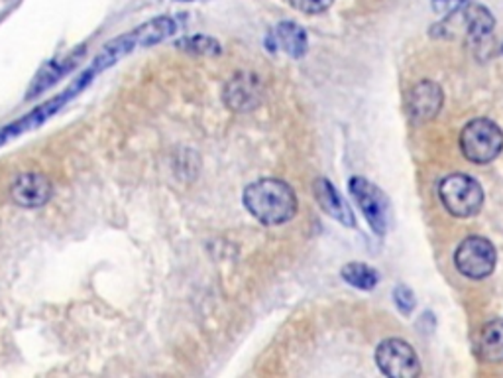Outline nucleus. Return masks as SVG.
Instances as JSON below:
<instances>
[{"instance_id": "f03ea898", "label": "nucleus", "mask_w": 503, "mask_h": 378, "mask_svg": "<svg viewBox=\"0 0 503 378\" xmlns=\"http://www.w3.org/2000/svg\"><path fill=\"white\" fill-rule=\"evenodd\" d=\"M178 30L179 20L173 16H158L154 20L144 22V24H140L138 28L122 34V36L114 38L104 45L95 60L91 62L89 72L97 77L99 73L111 70L114 63L124 60L126 55H131L140 48H151V45L171 38L173 34H178Z\"/></svg>"}, {"instance_id": "aec40b11", "label": "nucleus", "mask_w": 503, "mask_h": 378, "mask_svg": "<svg viewBox=\"0 0 503 378\" xmlns=\"http://www.w3.org/2000/svg\"><path fill=\"white\" fill-rule=\"evenodd\" d=\"M395 304L400 305V309L403 314H409L413 309L415 305V300H413V294L409 292L405 286H400V288L395 290Z\"/></svg>"}, {"instance_id": "f257e3e1", "label": "nucleus", "mask_w": 503, "mask_h": 378, "mask_svg": "<svg viewBox=\"0 0 503 378\" xmlns=\"http://www.w3.org/2000/svg\"><path fill=\"white\" fill-rule=\"evenodd\" d=\"M242 203L256 221L266 227H277L291 221L297 213V196L294 188L277 178H262L246 186Z\"/></svg>"}, {"instance_id": "1a4fd4ad", "label": "nucleus", "mask_w": 503, "mask_h": 378, "mask_svg": "<svg viewBox=\"0 0 503 378\" xmlns=\"http://www.w3.org/2000/svg\"><path fill=\"white\" fill-rule=\"evenodd\" d=\"M53 196V186L50 178L42 174V171H26L20 174L13 186H10V199H13L18 208L24 209H38L44 208Z\"/></svg>"}, {"instance_id": "f3484780", "label": "nucleus", "mask_w": 503, "mask_h": 378, "mask_svg": "<svg viewBox=\"0 0 503 378\" xmlns=\"http://www.w3.org/2000/svg\"><path fill=\"white\" fill-rule=\"evenodd\" d=\"M256 89L252 87V83L248 79H234V82L227 87V105H230L232 109L242 111V109H250L252 99H256Z\"/></svg>"}, {"instance_id": "423d86ee", "label": "nucleus", "mask_w": 503, "mask_h": 378, "mask_svg": "<svg viewBox=\"0 0 503 378\" xmlns=\"http://www.w3.org/2000/svg\"><path fill=\"white\" fill-rule=\"evenodd\" d=\"M378 369L392 378H415L421 374V364L413 347L403 339H385L376 349Z\"/></svg>"}, {"instance_id": "9b49d317", "label": "nucleus", "mask_w": 503, "mask_h": 378, "mask_svg": "<svg viewBox=\"0 0 503 378\" xmlns=\"http://www.w3.org/2000/svg\"><path fill=\"white\" fill-rule=\"evenodd\" d=\"M313 196L317 199V203L321 205V209L324 213H329L333 219H336L338 223L354 227V215L350 211V208L346 205V201L343 199L341 193L336 191V188L329 179L319 178L314 179L313 183Z\"/></svg>"}, {"instance_id": "4468645a", "label": "nucleus", "mask_w": 503, "mask_h": 378, "mask_svg": "<svg viewBox=\"0 0 503 378\" xmlns=\"http://www.w3.org/2000/svg\"><path fill=\"white\" fill-rule=\"evenodd\" d=\"M272 36L276 48L291 57H301L307 52V34L295 22H282Z\"/></svg>"}, {"instance_id": "dca6fc26", "label": "nucleus", "mask_w": 503, "mask_h": 378, "mask_svg": "<svg viewBox=\"0 0 503 378\" xmlns=\"http://www.w3.org/2000/svg\"><path fill=\"white\" fill-rule=\"evenodd\" d=\"M343 278L358 290H372L378 284V272L362 262H350L343 268Z\"/></svg>"}, {"instance_id": "a211bd4d", "label": "nucleus", "mask_w": 503, "mask_h": 378, "mask_svg": "<svg viewBox=\"0 0 503 378\" xmlns=\"http://www.w3.org/2000/svg\"><path fill=\"white\" fill-rule=\"evenodd\" d=\"M175 48L189 52V53H197V55H218L222 52L218 40L210 38V36H203V34L181 38L178 44H175Z\"/></svg>"}, {"instance_id": "412c9836", "label": "nucleus", "mask_w": 503, "mask_h": 378, "mask_svg": "<svg viewBox=\"0 0 503 378\" xmlns=\"http://www.w3.org/2000/svg\"><path fill=\"white\" fill-rule=\"evenodd\" d=\"M466 0H432L437 13H454V10H460Z\"/></svg>"}, {"instance_id": "2eb2a0df", "label": "nucleus", "mask_w": 503, "mask_h": 378, "mask_svg": "<svg viewBox=\"0 0 503 378\" xmlns=\"http://www.w3.org/2000/svg\"><path fill=\"white\" fill-rule=\"evenodd\" d=\"M464 16L468 26V38L476 45L486 44L491 38V30H494V18H491V15L484 6H470L464 13Z\"/></svg>"}, {"instance_id": "6ab92c4d", "label": "nucleus", "mask_w": 503, "mask_h": 378, "mask_svg": "<svg viewBox=\"0 0 503 378\" xmlns=\"http://www.w3.org/2000/svg\"><path fill=\"white\" fill-rule=\"evenodd\" d=\"M289 3L303 15H321L333 6L334 0H289Z\"/></svg>"}, {"instance_id": "0eeeda50", "label": "nucleus", "mask_w": 503, "mask_h": 378, "mask_svg": "<svg viewBox=\"0 0 503 378\" xmlns=\"http://www.w3.org/2000/svg\"><path fill=\"white\" fill-rule=\"evenodd\" d=\"M350 193L360 205L362 213L372 225L373 231L378 235H383L385 228L390 223V201L380 191V188L373 186L368 179L353 178L350 179Z\"/></svg>"}, {"instance_id": "7ed1b4c3", "label": "nucleus", "mask_w": 503, "mask_h": 378, "mask_svg": "<svg viewBox=\"0 0 503 378\" xmlns=\"http://www.w3.org/2000/svg\"><path fill=\"white\" fill-rule=\"evenodd\" d=\"M460 148L466 160L474 164H488L503 150V132L489 119L470 121L460 132Z\"/></svg>"}, {"instance_id": "20e7f679", "label": "nucleus", "mask_w": 503, "mask_h": 378, "mask_svg": "<svg viewBox=\"0 0 503 378\" xmlns=\"http://www.w3.org/2000/svg\"><path fill=\"white\" fill-rule=\"evenodd\" d=\"M439 198L450 215L474 217L484 205V191L479 183L466 174H450L440 181Z\"/></svg>"}, {"instance_id": "4be33fe9", "label": "nucleus", "mask_w": 503, "mask_h": 378, "mask_svg": "<svg viewBox=\"0 0 503 378\" xmlns=\"http://www.w3.org/2000/svg\"><path fill=\"white\" fill-rule=\"evenodd\" d=\"M185 3H189V0H185Z\"/></svg>"}, {"instance_id": "f8f14e48", "label": "nucleus", "mask_w": 503, "mask_h": 378, "mask_svg": "<svg viewBox=\"0 0 503 378\" xmlns=\"http://www.w3.org/2000/svg\"><path fill=\"white\" fill-rule=\"evenodd\" d=\"M81 57H83V50H77L75 53L63 57V60H53L50 63H45L42 70L38 72V75L34 77V82L28 89V101L30 99H36L38 95H42L44 91H48L55 82H60V79L67 73L72 72L73 67L81 62Z\"/></svg>"}, {"instance_id": "9d476101", "label": "nucleus", "mask_w": 503, "mask_h": 378, "mask_svg": "<svg viewBox=\"0 0 503 378\" xmlns=\"http://www.w3.org/2000/svg\"><path fill=\"white\" fill-rule=\"evenodd\" d=\"M442 89L432 82H421L409 93V114L417 122L435 119L442 109Z\"/></svg>"}, {"instance_id": "39448f33", "label": "nucleus", "mask_w": 503, "mask_h": 378, "mask_svg": "<svg viewBox=\"0 0 503 378\" xmlns=\"http://www.w3.org/2000/svg\"><path fill=\"white\" fill-rule=\"evenodd\" d=\"M498 255L494 245L482 237H468L454 252V265L460 274L472 280L488 278L496 268Z\"/></svg>"}, {"instance_id": "ddd939ff", "label": "nucleus", "mask_w": 503, "mask_h": 378, "mask_svg": "<svg viewBox=\"0 0 503 378\" xmlns=\"http://www.w3.org/2000/svg\"><path fill=\"white\" fill-rule=\"evenodd\" d=\"M474 351L479 361L503 363V319H494L479 329Z\"/></svg>"}, {"instance_id": "6e6552de", "label": "nucleus", "mask_w": 503, "mask_h": 378, "mask_svg": "<svg viewBox=\"0 0 503 378\" xmlns=\"http://www.w3.org/2000/svg\"><path fill=\"white\" fill-rule=\"evenodd\" d=\"M72 99L73 97L69 95V91L65 89V91H62L60 95L44 101L42 105H38L36 109L30 111L28 114H24L22 119L6 124L5 129H0V146L13 142L15 139H18V136H22V134L40 129L42 124H45L52 117H55V114L60 112Z\"/></svg>"}]
</instances>
